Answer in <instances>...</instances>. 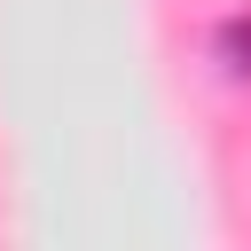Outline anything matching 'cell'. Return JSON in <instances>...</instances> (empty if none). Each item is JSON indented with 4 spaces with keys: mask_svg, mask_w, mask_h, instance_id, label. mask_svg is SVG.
I'll return each instance as SVG.
<instances>
[{
    "mask_svg": "<svg viewBox=\"0 0 251 251\" xmlns=\"http://www.w3.org/2000/svg\"><path fill=\"white\" fill-rule=\"evenodd\" d=\"M220 63H227V78L251 86V16H227L220 24Z\"/></svg>",
    "mask_w": 251,
    "mask_h": 251,
    "instance_id": "6da1fadb",
    "label": "cell"
}]
</instances>
